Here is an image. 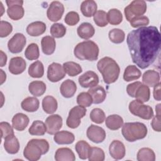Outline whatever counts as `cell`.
<instances>
[{
	"label": "cell",
	"mask_w": 161,
	"mask_h": 161,
	"mask_svg": "<svg viewBox=\"0 0 161 161\" xmlns=\"http://www.w3.org/2000/svg\"><path fill=\"white\" fill-rule=\"evenodd\" d=\"M126 42L133 62L144 69L152 64L158 57L161 36L156 26L140 27L128 34Z\"/></svg>",
	"instance_id": "6da1fadb"
},
{
	"label": "cell",
	"mask_w": 161,
	"mask_h": 161,
	"mask_svg": "<svg viewBox=\"0 0 161 161\" xmlns=\"http://www.w3.org/2000/svg\"><path fill=\"white\" fill-rule=\"evenodd\" d=\"M97 68L102 74L103 80L106 84H110L118 80L120 68L117 62L112 58L104 57L101 58L97 64Z\"/></svg>",
	"instance_id": "7a4b0ae2"
},
{
	"label": "cell",
	"mask_w": 161,
	"mask_h": 161,
	"mask_svg": "<svg viewBox=\"0 0 161 161\" xmlns=\"http://www.w3.org/2000/svg\"><path fill=\"white\" fill-rule=\"evenodd\" d=\"M49 147L48 142L45 139H31L25 147L23 155L30 161H36L48 152Z\"/></svg>",
	"instance_id": "3957f363"
},
{
	"label": "cell",
	"mask_w": 161,
	"mask_h": 161,
	"mask_svg": "<svg viewBox=\"0 0 161 161\" xmlns=\"http://www.w3.org/2000/svg\"><path fill=\"white\" fill-rule=\"evenodd\" d=\"M99 47L91 40H86L79 43L74 48V53L78 59L94 61L98 58Z\"/></svg>",
	"instance_id": "277c9868"
},
{
	"label": "cell",
	"mask_w": 161,
	"mask_h": 161,
	"mask_svg": "<svg viewBox=\"0 0 161 161\" xmlns=\"http://www.w3.org/2000/svg\"><path fill=\"white\" fill-rule=\"evenodd\" d=\"M148 130L145 124L140 122L125 123L122 126L121 133L124 138L133 142L146 137Z\"/></svg>",
	"instance_id": "5b68a950"
},
{
	"label": "cell",
	"mask_w": 161,
	"mask_h": 161,
	"mask_svg": "<svg viewBox=\"0 0 161 161\" xmlns=\"http://www.w3.org/2000/svg\"><path fill=\"white\" fill-rule=\"evenodd\" d=\"M128 108L132 114L143 119H150L154 114L152 107L143 104V103L137 99L130 102Z\"/></svg>",
	"instance_id": "8992f818"
},
{
	"label": "cell",
	"mask_w": 161,
	"mask_h": 161,
	"mask_svg": "<svg viewBox=\"0 0 161 161\" xmlns=\"http://www.w3.org/2000/svg\"><path fill=\"white\" fill-rule=\"evenodd\" d=\"M147 11V3L143 0H134L124 9L125 18L128 21L135 16H143Z\"/></svg>",
	"instance_id": "52a82bcc"
},
{
	"label": "cell",
	"mask_w": 161,
	"mask_h": 161,
	"mask_svg": "<svg viewBox=\"0 0 161 161\" xmlns=\"http://www.w3.org/2000/svg\"><path fill=\"white\" fill-rule=\"evenodd\" d=\"M86 108L81 106H75L73 107L69 113V116L66 120L67 126L72 129L77 128L80 124V119L86 114Z\"/></svg>",
	"instance_id": "ba28073f"
},
{
	"label": "cell",
	"mask_w": 161,
	"mask_h": 161,
	"mask_svg": "<svg viewBox=\"0 0 161 161\" xmlns=\"http://www.w3.org/2000/svg\"><path fill=\"white\" fill-rule=\"evenodd\" d=\"M8 6L7 14L8 17L13 20H19L21 19L25 14V10L23 7V1H6Z\"/></svg>",
	"instance_id": "9c48e42d"
},
{
	"label": "cell",
	"mask_w": 161,
	"mask_h": 161,
	"mask_svg": "<svg viewBox=\"0 0 161 161\" xmlns=\"http://www.w3.org/2000/svg\"><path fill=\"white\" fill-rule=\"evenodd\" d=\"M26 43L25 36L20 33H15L8 42V48L10 52L18 53L21 52Z\"/></svg>",
	"instance_id": "30bf717a"
},
{
	"label": "cell",
	"mask_w": 161,
	"mask_h": 161,
	"mask_svg": "<svg viewBox=\"0 0 161 161\" xmlns=\"http://www.w3.org/2000/svg\"><path fill=\"white\" fill-rule=\"evenodd\" d=\"M64 13V6L58 1H52L47 11V16L49 20L53 22L59 21Z\"/></svg>",
	"instance_id": "8fae6325"
},
{
	"label": "cell",
	"mask_w": 161,
	"mask_h": 161,
	"mask_svg": "<svg viewBox=\"0 0 161 161\" xmlns=\"http://www.w3.org/2000/svg\"><path fill=\"white\" fill-rule=\"evenodd\" d=\"M65 74L62 65L58 63L53 62L48 67L47 78L52 82H57L64 79Z\"/></svg>",
	"instance_id": "7c38bea8"
},
{
	"label": "cell",
	"mask_w": 161,
	"mask_h": 161,
	"mask_svg": "<svg viewBox=\"0 0 161 161\" xmlns=\"http://www.w3.org/2000/svg\"><path fill=\"white\" fill-rule=\"evenodd\" d=\"M86 135L91 141L96 143L103 142L106 136L105 130L103 128L94 125H91L88 127Z\"/></svg>",
	"instance_id": "4fadbf2b"
},
{
	"label": "cell",
	"mask_w": 161,
	"mask_h": 161,
	"mask_svg": "<svg viewBox=\"0 0 161 161\" xmlns=\"http://www.w3.org/2000/svg\"><path fill=\"white\" fill-rule=\"evenodd\" d=\"M62 118L58 114H52L45 120L47 133L49 135H55L62 126Z\"/></svg>",
	"instance_id": "5bb4252c"
},
{
	"label": "cell",
	"mask_w": 161,
	"mask_h": 161,
	"mask_svg": "<svg viewBox=\"0 0 161 161\" xmlns=\"http://www.w3.org/2000/svg\"><path fill=\"white\" fill-rule=\"evenodd\" d=\"M79 83L84 88H91L99 83V77L94 71L89 70L81 75L78 79Z\"/></svg>",
	"instance_id": "9a60e30c"
},
{
	"label": "cell",
	"mask_w": 161,
	"mask_h": 161,
	"mask_svg": "<svg viewBox=\"0 0 161 161\" xmlns=\"http://www.w3.org/2000/svg\"><path fill=\"white\" fill-rule=\"evenodd\" d=\"M110 155L115 160H120L124 158L126 149L124 144L119 140H113L109 147Z\"/></svg>",
	"instance_id": "2e32d148"
},
{
	"label": "cell",
	"mask_w": 161,
	"mask_h": 161,
	"mask_svg": "<svg viewBox=\"0 0 161 161\" xmlns=\"http://www.w3.org/2000/svg\"><path fill=\"white\" fill-rule=\"evenodd\" d=\"M26 67L25 60L21 57H15L11 58L8 69L10 73L14 75H18L23 73Z\"/></svg>",
	"instance_id": "e0dca14e"
},
{
	"label": "cell",
	"mask_w": 161,
	"mask_h": 161,
	"mask_svg": "<svg viewBox=\"0 0 161 161\" xmlns=\"http://www.w3.org/2000/svg\"><path fill=\"white\" fill-rule=\"evenodd\" d=\"M30 122L29 118L27 115L18 113L14 115L12 118V126L18 131H23L28 125Z\"/></svg>",
	"instance_id": "ac0fdd59"
},
{
	"label": "cell",
	"mask_w": 161,
	"mask_h": 161,
	"mask_svg": "<svg viewBox=\"0 0 161 161\" xmlns=\"http://www.w3.org/2000/svg\"><path fill=\"white\" fill-rule=\"evenodd\" d=\"M4 148L10 154L17 153L19 150V143L14 135H10L4 138Z\"/></svg>",
	"instance_id": "d6986e66"
},
{
	"label": "cell",
	"mask_w": 161,
	"mask_h": 161,
	"mask_svg": "<svg viewBox=\"0 0 161 161\" xmlns=\"http://www.w3.org/2000/svg\"><path fill=\"white\" fill-rule=\"evenodd\" d=\"M88 92L91 96L92 103L100 104L102 103L106 97V92L103 87L101 86H96L91 87L88 90Z\"/></svg>",
	"instance_id": "ffe728a7"
},
{
	"label": "cell",
	"mask_w": 161,
	"mask_h": 161,
	"mask_svg": "<svg viewBox=\"0 0 161 161\" xmlns=\"http://www.w3.org/2000/svg\"><path fill=\"white\" fill-rule=\"evenodd\" d=\"M77 90L76 84L70 79L64 80L60 87V92L62 96L65 98L72 97Z\"/></svg>",
	"instance_id": "44dd1931"
},
{
	"label": "cell",
	"mask_w": 161,
	"mask_h": 161,
	"mask_svg": "<svg viewBox=\"0 0 161 161\" xmlns=\"http://www.w3.org/2000/svg\"><path fill=\"white\" fill-rule=\"evenodd\" d=\"M53 140L58 145H69L74 142L75 136L72 133L63 130L57 131L54 135Z\"/></svg>",
	"instance_id": "7402d4cb"
},
{
	"label": "cell",
	"mask_w": 161,
	"mask_h": 161,
	"mask_svg": "<svg viewBox=\"0 0 161 161\" xmlns=\"http://www.w3.org/2000/svg\"><path fill=\"white\" fill-rule=\"evenodd\" d=\"M160 74L154 70H148L142 76V81L148 87H154L160 82Z\"/></svg>",
	"instance_id": "603a6c76"
},
{
	"label": "cell",
	"mask_w": 161,
	"mask_h": 161,
	"mask_svg": "<svg viewBox=\"0 0 161 161\" xmlns=\"http://www.w3.org/2000/svg\"><path fill=\"white\" fill-rule=\"evenodd\" d=\"M78 36L84 40H88L93 36L95 33L94 26L89 23L84 22L81 23L77 29Z\"/></svg>",
	"instance_id": "cb8c5ba5"
},
{
	"label": "cell",
	"mask_w": 161,
	"mask_h": 161,
	"mask_svg": "<svg viewBox=\"0 0 161 161\" xmlns=\"http://www.w3.org/2000/svg\"><path fill=\"white\" fill-rule=\"evenodd\" d=\"M46 25L42 21H35L29 24L26 27L27 33L31 36H38L46 31Z\"/></svg>",
	"instance_id": "d4e9b609"
},
{
	"label": "cell",
	"mask_w": 161,
	"mask_h": 161,
	"mask_svg": "<svg viewBox=\"0 0 161 161\" xmlns=\"http://www.w3.org/2000/svg\"><path fill=\"white\" fill-rule=\"evenodd\" d=\"M55 160L57 161H74L75 156L71 149L63 147L58 148L55 152Z\"/></svg>",
	"instance_id": "484cf974"
},
{
	"label": "cell",
	"mask_w": 161,
	"mask_h": 161,
	"mask_svg": "<svg viewBox=\"0 0 161 161\" xmlns=\"http://www.w3.org/2000/svg\"><path fill=\"white\" fill-rule=\"evenodd\" d=\"M42 50L44 54L50 55L54 53L56 48V42L53 37L50 36H43L41 40Z\"/></svg>",
	"instance_id": "4316f807"
},
{
	"label": "cell",
	"mask_w": 161,
	"mask_h": 161,
	"mask_svg": "<svg viewBox=\"0 0 161 161\" xmlns=\"http://www.w3.org/2000/svg\"><path fill=\"white\" fill-rule=\"evenodd\" d=\"M97 4L93 0L84 1L80 4V11L82 14L87 18L94 16L97 11Z\"/></svg>",
	"instance_id": "83f0119b"
},
{
	"label": "cell",
	"mask_w": 161,
	"mask_h": 161,
	"mask_svg": "<svg viewBox=\"0 0 161 161\" xmlns=\"http://www.w3.org/2000/svg\"><path fill=\"white\" fill-rule=\"evenodd\" d=\"M46 84L40 80H34L31 82L28 86L29 92L35 97L42 96L46 91Z\"/></svg>",
	"instance_id": "f1b7e54d"
},
{
	"label": "cell",
	"mask_w": 161,
	"mask_h": 161,
	"mask_svg": "<svg viewBox=\"0 0 161 161\" xmlns=\"http://www.w3.org/2000/svg\"><path fill=\"white\" fill-rule=\"evenodd\" d=\"M58 107V103L55 97L52 96H47L42 100V108L43 111L49 114L54 113Z\"/></svg>",
	"instance_id": "f546056e"
},
{
	"label": "cell",
	"mask_w": 161,
	"mask_h": 161,
	"mask_svg": "<svg viewBox=\"0 0 161 161\" xmlns=\"http://www.w3.org/2000/svg\"><path fill=\"white\" fill-rule=\"evenodd\" d=\"M39 100L35 97H28L24 99L21 103V108L27 112H35L39 108Z\"/></svg>",
	"instance_id": "4dcf8cb0"
},
{
	"label": "cell",
	"mask_w": 161,
	"mask_h": 161,
	"mask_svg": "<svg viewBox=\"0 0 161 161\" xmlns=\"http://www.w3.org/2000/svg\"><path fill=\"white\" fill-rule=\"evenodd\" d=\"M105 124L109 130H117L123 126V119L118 114H111L106 118Z\"/></svg>",
	"instance_id": "1f68e13d"
},
{
	"label": "cell",
	"mask_w": 161,
	"mask_h": 161,
	"mask_svg": "<svg viewBox=\"0 0 161 161\" xmlns=\"http://www.w3.org/2000/svg\"><path fill=\"white\" fill-rule=\"evenodd\" d=\"M142 75L141 71L135 66L130 65L126 67L123 74V79L126 82L138 79Z\"/></svg>",
	"instance_id": "d6a6232c"
},
{
	"label": "cell",
	"mask_w": 161,
	"mask_h": 161,
	"mask_svg": "<svg viewBox=\"0 0 161 161\" xmlns=\"http://www.w3.org/2000/svg\"><path fill=\"white\" fill-rule=\"evenodd\" d=\"M28 74L33 78H40L44 74V67L42 62L36 60L28 68Z\"/></svg>",
	"instance_id": "836d02e7"
},
{
	"label": "cell",
	"mask_w": 161,
	"mask_h": 161,
	"mask_svg": "<svg viewBox=\"0 0 161 161\" xmlns=\"http://www.w3.org/2000/svg\"><path fill=\"white\" fill-rule=\"evenodd\" d=\"M90 148L91 147L89 144L84 140L78 141L75 145V149L79 155V157L82 160H85L88 158Z\"/></svg>",
	"instance_id": "e575fe53"
},
{
	"label": "cell",
	"mask_w": 161,
	"mask_h": 161,
	"mask_svg": "<svg viewBox=\"0 0 161 161\" xmlns=\"http://www.w3.org/2000/svg\"><path fill=\"white\" fill-rule=\"evenodd\" d=\"M63 67L65 73L70 77L76 76L82 71L81 66L79 64L72 61L64 63Z\"/></svg>",
	"instance_id": "d590c367"
},
{
	"label": "cell",
	"mask_w": 161,
	"mask_h": 161,
	"mask_svg": "<svg viewBox=\"0 0 161 161\" xmlns=\"http://www.w3.org/2000/svg\"><path fill=\"white\" fill-rule=\"evenodd\" d=\"M28 132L31 135H43L47 132V126L45 123L40 120L34 121L31 126L29 128Z\"/></svg>",
	"instance_id": "8d00e7d4"
},
{
	"label": "cell",
	"mask_w": 161,
	"mask_h": 161,
	"mask_svg": "<svg viewBox=\"0 0 161 161\" xmlns=\"http://www.w3.org/2000/svg\"><path fill=\"white\" fill-rule=\"evenodd\" d=\"M135 97L142 103L147 102L150 97V91L149 87L145 84H141L137 89Z\"/></svg>",
	"instance_id": "74e56055"
},
{
	"label": "cell",
	"mask_w": 161,
	"mask_h": 161,
	"mask_svg": "<svg viewBox=\"0 0 161 161\" xmlns=\"http://www.w3.org/2000/svg\"><path fill=\"white\" fill-rule=\"evenodd\" d=\"M136 158L138 161H155V154L152 149L144 147L138 150Z\"/></svg>",
	"instance_id": "f35d334b"
},
{
	"label": "cell",
	"mask_w": 161,
	"mask_h": 161,
	"mask_svg": "<svg viewBox=\"0 0 161 161\" xmlns=\"http://www.w3.org/2000/svg\"><path fill=\"white\" fill-rule=\"evenodd\" d=\"M108 22L113 25H118L123 21L121 12L118 9H111L107 13Z\"/></svg>",
	"instance_id": "ab89813d"
},
{
	"label": "cell",
	"mask_w": 161,
	"mask_h": 161,
	"mask_svg": "<svg viewBox=\"0 0 161 161\" xmlns=\"http://www.w3.org/2000/svg\"><path fill=\"white\" fill-rule=\"evenodd\" d=\"M25 56L29 60H37L40 57V52L38 45L35 43L29 44L25 50Z\"/></svg>",
	"instance_id": "60d3db41"
},
{
	"label": "cell",
	"mask_w": 161,
	"mask_h": 161,
	"mask_svg": "<svg viewBox=\"0 0 161 161\" xmlns=\"http://www.w3.org/2000/svg\"><path fill=\"white\" fill-rule=\"evenodd\" d=\"M108 36L111 42L118 44L123 42L125 38V34L122 30L114 28L109 31Z\"/></svg>",
	"instance_id": "b9f144b4"
},
{
	"label": "cell",
	"mask_w": 161,
	"mask_h": 161,
	"mask_svg": "<svg viewBox=\"0 0 161 161\" xmlns=\"http://www.w3.org/2000/svg\"><path fill=\"white\" fill-rule=\"evenodd\" d=\"M104 158L105 154L102 148L96 147H91L88 155L89 161H103Z\"/></svg>",
	"instance_id": "7bdbcfd3"
},
{
	"label": "cell",
	"mask_w": 161,
	"mask_h": 161,
	"mask_svg": "<svg viewBox=\"0 0 161 161\" xmlns=\"http://www.w3.org/2000/svg\"><path fill=\"white\" fill-rule=\"evenodd\" d=\"M50 32L52 37L60 38L65 35L66 28L62 23H53L50 27Z\"/></svg>",
	"instance_id": "ee69618b"
},
{
	"label": "cell",
	"mask_w": 161,
	"mask_h": 161,
	"mask_svg": "<svg viewBox=\"0 0 161 161\" xmlns=\"http://www.w3.org/2000/svg\"><path fill=\"white\" fill-rule=\"evenodd\" d=\"M105 113L103 110L100 108H94L90 113V119L95 123L101 124L105 121Z\"/></svg>",
	"instance_id": "f6af8a7d"
},
{
	"label": "cell",
	"mask_w": 161,
	"mask_h": 161,
	"mask_svg": "<svg viewBox=\"0 0 161 161\" xmlns=\"http://www.w3.org/2000/svg\"><path fill=\"white\" fill-rule=\"evenodd\" d=\"M95 24L99 27H104L108 25L107 13L103 10H98L93 16Z\"/></svg>",
	"instance_id": "bcb514c9"
},
{
	"label": "cell",
	"mask_w": 161,
	"mask_h": 161,
	"mask_svg": "<svg viewBox=\"0 0 161 161\" xmlns=\"http://www.w3.org/2000/svg\"><path fill=\"white\" fill-rule=\"evenodd\" d=\"M77 103L84 108L89 107L92 103V97L89 92H80L77 97Z\"/></svg>",
	"instance_id": "7dc6e473"
},
{
	"label": "cell",
	"mask_w": 161,
	"mask_h": 161,
	"mask_svg": "<svg viewBox=\"0 0 161 161\" xmlns=\"http://www.w3.org/2000/svg\"><path fill=\"white\" fill-rule=\"evenodd\" d=\"M130 25L133 28L144 27L149 24V19L146 16H140L133 17L130 21Z\"/></svg>",
	"instance_id": "c3c4849f"
},
{
	"label": "cell",
	"mask_w": 161,
	"mask_h": 161,
	"mask_svg": "<svg viewBox=\"0 0 161 161\" xmlns=\"http://www.w3.org/2000/svg\"><path fill=\"white\" fill-rule=\"evenodd\" d=\"M80 18L79 14L75 11L69 12L64 19L65 23L69 26H74L78 23Z\"/></svg>",
	"instance_id": "681fc988"
},
{
	"label": "cell",
	"mask_w": 161,
	"mask_h": 161,
	"mask_svg": "<svg viewBox=\"0 0 161 161\" xmlns=\"http://www.w3.org/2000/svg\"><path fill=\"white\" fill-rule=\"evenodd\" d=\"M13 31V26L8 21L1 20L0 25V36L1 38L8 36Z\"/></svg>",
	"instance_id": "f907efd6"
},
{
	"label": "cell",
	"mask_w": 161,
	"mask_h": 161,
	"mask_svg": "<svg viewBox=\"0 0 161 161\" xmlns=\"http://www.w3.org/2000/svg\"><path fill=\"white\" fill-rule=\"evenodd\" d=\"M1 128V138H4L10 135L14 134V131L13 129V126L10 125V124L6 121H2L0 123Z\"/></svg>",
	"instance_id": "816d5d0a"
},
{
	"label": "cell",
	"mask_w": 161,
	"mask_h": 161,
	"mask_svg": "<svg viewBox=\"0 0 161 161\" xmlns=\"http://www.w3.org/2000/svg\"><path fill=\"white\" fill-rule=\"evenodd\" d=\"M142 83L141 82L139 81H136L133 83H131L130 84H128L126 87V92L128 93V94L132 97H135V92L138 89V87L142 84Z\"/></svg>",
	"instance_id": "f5cc1de1"
},
{
	"label": "cell",
	"mask_w": 161,
	"mask_h": 161,
	"mask_svg": "<svg viewBox=\"0 0 161 161\" xmlns=\"http://www.w3.org/2000/svg\"><path fill=\"white\" fill-rule=\"evenodd\" d=\"M161 115H155L153 116L152 121L151 122V126L153 130L155 131L160 132L161 131V126H160V121H161Z\"/></svg>",
	"instance_id": "db71d44e"
},
{
	"label": "cell",
	"mask_w": 161,
	"mask_h": 161,
	"mask_svg": "<svg viewBox=\"0 0 161 161\" xmlns=\"http://www.w3.org/2000/svg\"><path fill=\"white\" fill-rule=\"evenodd\" d=\"M153 97L156 101H160L161 99V91H160V82L154 86L153 91Z\"/></svg>",
	"instance_id": "11a10c76"
},
{
	"label": "cell",
	"mask_w": 161,
	"mask_h": 161,
	"mask_svg": "<svg viewBox=\"0 0 161 161\" xmlns=\"http://www.w3.org/2000/svg\"><path fill=\"white\" fill-rule=\"evenodd\" d=\"M0 52H1V67H4L7 62V56L3 50H1Z\"/></svg>",
	"instance_id": "9f6ffc18"
},
{
	"label": "cell",
	"mask_w": 161,
	"mask_h": 161,
	"mask_svg": "<svg viewBox=\"0 0 161 161\" xmlns=\"http://www.w3.org/2000/svg\"><path fill=\"white\" fill-rule=\"evenodd\" d=\"M1 84H3L6 79V73L2 70L1 69Z\"/></svg>",
	"instance_id": "6f0895ef"
},
{
	"label": "cell",
	"mask_w": 161,
	"mask_h": 161,
	"mask_svg": "<svg viewBox=\"0 0 161 161\" xmlns=\"http://www.w3.org/2000/svg\"><path fill=\"white\" fill-rule=\"evenodd\" d=\"M155 111L157 115H161L160 114V104H158L155 107Z\"/></svg>",
	"instance_id": "680465c9"
},
{
	"label": "cell",
	"mask_w": 161,
	"mask_h": 161,
	"mask_svg": "<svg viewBox=\"0 0 161 161\" xmlns=\"http://www.w3.org/2000/svg\"><path fill=\"white\" fill-rule=\"evenodd\" d=\"M0 4H1V9H2V13H1V16H3V13H4V8H3V3H1V1L0 2Z\"/></svg>",
	"instance_id": "91938a15"
}]
</instances>
